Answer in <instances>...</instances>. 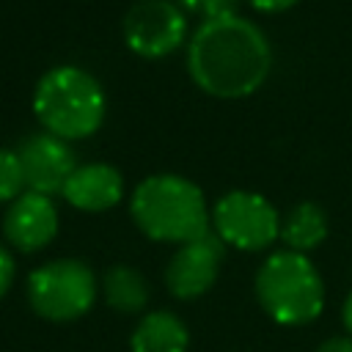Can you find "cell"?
<instances>
[{
    "instance_id": "5bb4252c",
    "label": "cell",
    "mask_w": 352,
    "mask_h": 352,
    "mask_svg": "<svg viewBox=\"0 0 352 352\" xmlns=\"http://www.w3.org/2000/svg\"><path fill=\"white\" fill-rule=\"evenodd\" d=\"M280 236L286 242V250H294V253H308V250L319 248L327 236L324 209L311 201L297 204L280 223Z\"/></svg>"
},
{
    "instance_id": "9c48e42d",
    "label": "cell",
    "mask_w": 352,
    "mask_h": 352,
    "mask_svg": "<svg viewBox=\"0 0 352 352\" xmlns=\"http://www.w3.org/2000/svg\"><path fill=\"white\" fill-rule=\"evenodd\" d=\"M16 157L22 165L25 187L30 192H41V195L63 192L66 179L77 168V160H74L69 140L55 138L50 132H38V135L25 138L16 148Z\"/></svg>"
},
{
    "instance_id": "44dd1931",
    "label": "cell",
    "mask_w": 352,
    "mask_h": 352,
    "mask_svg": "<svg viewBox=\"0 0 352 352\" xmlns=\"http://www.w3.org/2000/svg\"><path fill=\"white\" fill-rule=\"evenodd\" d=\"M187 8H201V0H182Z\"/></svg>"
},
{
    "instance_id": "6da1fadb",
    "label": "cell",
    "mask_w": 352,
    "mask_h": 352,
    "mask_svg": "<svg viewBox=\"0 0 352 352\" xmlns=\"http://www.w3.org/2000/svg\"><path fill=\"white\" fill-rule=\"evenodd\" d=\"M272 50L267 36L242 16L204 19L187 44V69L212 96H248L267 80Z\"/></svg>"
},
{
    "instance_id": "3957f363",
    "label": "cell",
    "mask_w": 352,
    "mask_h": 352,
    "mask_svg": "<svg viewBox=\"0 0 352 352\" xmlns=\"http://www.w3.org/2000/svg\"><path fill=\"white\" fill-rule=\"evenodd\" d=\"M33 110L41 126L63 140L91 138L107 110L104 91L94 74L80 66H55L50 69L33 91Z\"/></svg>"
},
{
    "instance_id": "9a60e30c",
    "label": "cell",
    "mask_w": 352,
    "mask_h": 352,
    "mask_svg": "<svg viewBox=\"0 0 352 352\" xmlns=\"http://www.w3.org/2000/svg\"><path fill=\"white\" fill-rule=\"evenodd\" d=\"M22 187H25V176L16 151L0 146V204L16 201L22 195Z\"/></svg>"
},
{
    "instance_id": "ac0fdd59",
    "label": "cell",
    "mask_w": 352,
    "mask_h": 352,
    "mask_svg": "<svg viewBox=\"0 0 352 352\" xmlns=\"http://www.w3.org/2000/svg\"><path fill=\"white\" fill-rule=\"evenodd\" d=\"M316 352H352V336H344V338H327Z\"/></svg>"
},
{
    "instance_id": "7c38bea8",
    "label": "cell",
    "mask_w": 352,
    "mask_h": 352,
    "mask_svg": "<svg viewBox=\"0 0 352 352\" xmlns=\"http://www.w3.org/2000/svg\"><path fill=\"white\" fill-rule=\"evenodd\" d=\"M190 330L173 311H151L146 314L129 338L132 352H187Z\"/></svg>"
},
{
    "instance_id": "5b68a950",
    "label": "cell",
    "mask_w": 352,
    "mask_h": 352,
    "mask_svg": "<svg viewBox=\"0 0 352 352\" xmlns=\"http://www.w3.org/2000/svg\"><path fill=\"white\" fill-rule=\"evenodd\" d=\"M96 300V275L80 258H52L28 275V302L47 322H74Z\"/></svg>"
},
{
    "instance_id": "4fadbf2b",
    "label": "cell",
    "mask_w": 352,
    "mask_h": 352,
    "mask_svg": "<svg viewBox=\"0 0 352 352\" xmlns=\"http://www.w3.org/2000/svg\"><path fill=\"white\" fill-rule=\"evenodd\" d=\"M102 294L121 314H140L148 305V280L129 264H116L102 275Z\"/></svg>"
},
{
    "instance_id": "ffe728a7",
    "label": "cell",
    "mask_w": 352,
    "mask_h": 352,
    "mask_svg": "<svg viewBox=\"0 0 352 352\" xmlns=\"http://www.w3.org/2000/svg\"><path fill=\"white\" fill-rule=\"evenodd\" d=\"M341 319H344V327L352 333V292L346 294V300H344V308H341Z\"/></svg>"
},
{
    "instance_id": "e0dca14e",
    "label": "cell",
    "mask_w": 352,
    "mask_h": 352,
    "mask_svg": "<svg viewBox=\"0 0 352 352\" xmlns=\"http://www.w3.org/2000/svg\"><path fill=\"white\" fill-rule=\"evenodd\" d=\"M14 272H16L14 256H11L8 248L0 245V297H6V292L11 289V283H14Z\"/></svg>"
},
{
    "instance_id": "7a4b0ae2",
    "label": "cell",
    "mask_w": 352,
    "mask_h": 352,
    "mask_svg": "<svg viewBox=\"0 0 352 352\" xmlns=\"http://www.w3.org/2000/svg\"><path fill=\"white\" fill-rule=\"evenodd\" d=\"M135 226L157 242L187 245L209 234V209L198 184L179 173H154L143 179L129 201Z\"/></svg>"
},
{
    "instance_id": "ba28073f",
    "label": "cell",
    "mask_w": 352,
    "mask_h": 352,
    "mask_svg": "<svg viewBox=\"0 0 352 352\" xmlns=\"http://www.w3.org/2000/svg\"><path fill=\"white\" fill-rule=\"evenodd\" d=\"M226 245L223 239L209 231L187 245H179V250L170 256L165 267V286L176 300H198L206 294L223 267Z\"/></svg>"
},
{
    "instance_id": "d6986e66",
    "label": "cell",
    "mask_w": 352,
    "mask_h": 352,
    "mask_svg": "<svg viewBox=\"0 0 352 352\" xmlns=\"http://www.w3.org/2000/svg\"><path fill=\"white\" fill-rule=\"evenodd\" d=\"M250 3H253V8H258V11L272 14V11H283V8L294 6L297 0H250Z\"/></svg>"
},
{
    "instance_id": "2e32d148",
    "label": "cell",
    "mask_w": 352,
    "mask_h": 352,
    "mask_svg": "<svg viewBox=\"0 0 352 352\" xmlns=\"http://www.w3.org/2000/svg\"><path fill=\"white\" fill-rule=\"evenodd\" d=\"M201 11L206 14V19L236 16V0H201Z\"/></svg>"
},
{
    "instance_id": "30bf717a",
    "label": "cell",
    "mask_w": 352,
    "mask_h": 352,
    "mask_svg": "<svg viewBox=\"0 0 352 352\" xmlns=\"http://www.w3.org/2000/svg\"><path fill=\"white\" fill-rule=\"evenodd\" d=\"M3 234L11 248L22 253H36L47 248L58 234V209L50 195L41 192H22L3 217Z\"/></svg>"
},
{
    "instance_id": "52a82bcc",
    "label": "cell",
    "mask_w": 352,
    "mask_h": 352,
    "mask_svg": "<svg viewBox=\"0 0 352 352\" xmlns=\"http://www.w3.org/2000/svg\"><path fill=\"white\" fill-rule=\"evenodd\" d=\"M124 41L143 58H162L187 36V19L170 0H138L124 16Z\"/></svg>"
},
{
    "instance_id": "277c9868",
    "label": "cell",
    "mask_w": 352,
    "mask_h": 352,
    "mask_svg": "<svg viewBox=\"0 0 352 352\" xmlns=\"http://www.w3.org/2000/svg\"><path fill=\"white\" fill-rule=\"evenodd\" d=\"M256 297L264 314L286 327L314 322L324 308V283L305 253L278 250L256 272Z\"/></svg>"
},
{
    "instance_id": "8992f818",
    "label": "cell",
    "mask_w": 352,
    "mask_h": 352,
    "mask_svg": "<svg viewBox=\"0 0 352 352\" xmlns=\"http://www.w3.org/2000/svg\"><path fill=\"white\" fill-rule=\"evenodd\" d=\"M212 223L223 245L236 250H264L280 236V217L275 206L250 190L226 192L212 209Z\"/></svg>"
},
{
    "instance_id": "8fae6325",
    "label": "cell",
    "mask_w": 352,
    "mask_h": 352,
    "mask_svg": "<svg viewBox=\"0 0 352 352\" xmlns=\"http://www.w3.org/2000/svg\"><path fill=\"white\" fill-rule=\"evenodd\" d=\"M124 195L121 170L107 162L77 165L63 184V198L82 212H104L116 206Z\"/></svg>"
}]
</instances>
